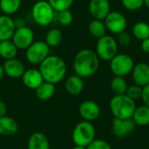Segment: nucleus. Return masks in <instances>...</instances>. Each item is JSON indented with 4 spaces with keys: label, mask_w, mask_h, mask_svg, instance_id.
Wrapping results in <instances>:
<instances>
[{
    "label": "nucleus",
    "mask_w": 149,
    "mask_h": 149,
    "mask_svg": "<svg viewBox=\"0 0 149 149\" xmlns=\"http://www.w3.org/2000/svg\"><path fill=\"white\" fill-rule=\"evenodd\" d=\"M39 72L44 81L52 84L59 83L65 76L67 67L65 60L57 55H49L39 64Z\"/></svg>",
    "instance_id": "nucleus-1"
},
{
    "label": "nucleus",
    "mask_w": 149,
    "mask_h": 149,
    "mask_svg": "<svg viewBox=\"0 0 149 149\" xmlns=\"http://www.w3.org/2000/svg\"><path fill=\"white\" fill-rule=\"evenodd\" d=\"M100 65V58L96 52L90 49L80 50L74 58L73 70L76 75L88 78L96 73Z\"/></svg>",
    "instance_id": "nucleus-2"
},
{
    "label": "nucleus",
    "mask_w": 149,
    "mask_h": 149,
    "mask_svg": "<svg viewBox=\"0 0 149 149\" xmlns=\"http://www.w3.org/2000/svg\"><path fill=\"white\" fill-rule=\"evenodd\" d=\"M110 111L115 119H131L136 109V102L126 94L113 95L111 99Z\"/></svg>",
    "instance_id": "nucleus-3"
},
{
    "label": "nucleus",
    "mask_w": 149,
    "mask_h": 149,
    "mask_svg": "<svg viewBox=\"0 0 149 149\" xmlns=\"http://www.w3.org/2000/svg\"><path fill=\"white\" fill-rule=\"evenodd\" d=\"M95 127L90 121H81L72 131V139L75 146L87 148L95 140Z\"/></svg>",
    "instance_id": "nucleus-4"
},
{
    "label": "nucleus",
    "mask_w": 149,
    "mask_h": 149,
    "mask_svg": "<svg viewBox=\"0 0 149 149\" xmlns=\"http://www.w3.org/2000/svg\"><path fill=\"white\" fill-rule=\"evenodd\" d=\"M55 10L47 0L37 1L31 8V16L34 22L40 26L51 24L54 19Z\"/></svg>",
    "instance_id": "nucleus-5"
},
{
    "label": "nucleus",
    "mask_w": 149,
    "mask_h": 149,
    "mask_svg": "<svg viewBox=\"0 0 149 149\" xmlns=\"http://www.w3.org/2000/svg\"><path fill=\"white\" fill-rule=\"evenodd\" d=\"M134 65L133 58L126 53H118L110 60L111 72L118 77H125L130 74Z\"/></svg>",
    "instance_id": "nucleus-6"
},
{
    "label": "nucleus",
    "mask_w": 149,
    "mask_h": 149,
    "mask_svg": "<svg viewBox=\"0 0 149 149\" xmlns=\"http://www.w3.org/2000/svg\"><path fill=\"white\" fill-rule=\"evenodd\" d=\"M95 52L100 59L110 61L115 55L118 54L117 40L110 35L103 36L97 41Z\"/></svg>",
    "instance_id": "nucleus-7"
},
{
    "label": "nucleus",
    "mask_w": 149,
    "mask_h": 149,
    "mask_svg": "<svg viewBox=\"0 0 149 149\" xmlns=\"http://www.w3.org/2000/svg\"><path fill=\"white\" fill-rule=\"evenodd\" d=\"M50 55V47L45 41H34L26 50L25 58L32 65H39Z\"/></svg>",
    "instance_id": "nucleus-8"
},
{
    "label": "nucleus",
    "mask_w": 149,
    "mask_h": 149,
    "mask_svg": "<svg viewBox=\"0 0 149 149\" xmlns=\"http://www.w3.org/2000/svg\"><path fill=\"white\" fill-rule=\"evenodd\" d=\"M11 41L18 50H26L34 42L33 31L25 25L17 26Z\"/></svg>",
    "instance_id": "nucleus-9"
},
{
    "label": "nucleus",
    "mask_w": 149,
    "mask_h": 149,
    "mask_svg": "<svg viewBox=\"0 0 149 149\" xmlns=\"http://www.w3.org/2000/svg\"><path fill=\"white\" fill-rule=\"evenodd\" d=\"M107 30L113 34H120L126 31L127 23L125 16L119 11H111L104 19Z\"/></svg>",
    "instance_id": "nucleus-10"
},
{
    "label": "nucleus",
    "mask_w": 149,
    "mask_h": 149,
    "mask_svg": "<svg viewBox=\"0 0 149 149\" xmlns=\"http://www.w3.org/2000/svg\"><path fill=\"white\" fill-rule=\"evenodd\" d=\"M136 128L133 119H115L112 122V132L117 138L122 139L130 135Z\"/></svg>",
    "instance_id": "nucleus-11"
},
{
    "label": "nucleus",
    "mask_w": 149,
    "mask_h": 149,
    "mask_svg": "<svg viewBox=\"0 0 149 149\" xmlns=\"http://www.w3.org/2000/svg\"><path fill=\"white\" fill-rule=\"evenodd\" d=\"M88 10L93 19L103 21L111 12V4L109 0H91Z\"/></svg>",
    "instance_id": "nucleus-12"
},
{
    "label": "nucleus",
    "mask_w": 149,
    "mask_h": 149,
    "mask_svg": "<svg viewBox=\"0 0 149 149\" xmlns=\"http://www.w3.org/2000/svg\"><path fill=\"white\" fill-rule=\"evenodd\" d=\"M79 113L84 120L91 122L100 116V107L93 100H86L80 104Z\"/></svg>",
    "instance_id": "nucleus-13"
},
{
    "label": "nucleus",
    "mask_w": 149,
    "mask_h": 149,
    "mask_svg": "<svg viewBox=\"0 0 149 149\" xmlns=\"http://www.w3.org/2000/svg\"><path fill=\"white\" fill-rule=\"evenodd\" d=\"M133 81L135 85L141 87L149 84V65L144 62L134 65V67L131 72Z\"/></svg>",
    "instance_id": "nucleus-14"
},
{
    "label": "nucleus",
    "mask_w": 149,
    "mask_h": 149,
    "mask_svg": "<svg viewBox=\"0 0 149 149\" xmlns=\"http://www.w3.org/2000/svg\"><path fill=\"white\" fill-rule=\"evenodd\" d=\"M16 28V22L10 16L0 15V41L10 40Z\"/></svg>",
    "instance_id": "nucleus-15"
},
{
    "label": "nucleus",
    "mask_w": 149,
    "mask_h": 149,
    "mask_svg": "<svg viewBox=\"0 0 149 149\" xmlns=\"http://www.w3.org/2000/svg\"><path fill=\"white\" fill-rule=\"evenodd\" d=\"M4 73L12 79H18L21 78L25 71L24 65L23 62L17 58H11L7 59L3 65Z\"/></svg>",
    "instance_id": "nucleus-16"
},
{
    "label": "nucleus",
    "mask_w": 149,
    "mask_h": 149,
    "mask_svg": "<svg viewBox=\"0 0 149 149\" xmlns=\"http://www.w3.org/2000/svg\"><path fill=\"white\" fill-rule=\"evenodd\" d=\"M21 78L24 85L31 90H36L44 82V79L39 70L33 68L25 70Z\"/></svg>",
    "instance_id": "nucleus-17"
},
{
    "label": "nucleus",
    "mask_w": 149,
    "mask_h": 149,
    "mask_svg": "<svg viewBox=\"0 0 149 149\" xmlns=\"http://www.w3.org/2000/svg\"><path fill=\"white\" fill-rule=\"evenodd\" d=\"M84 86L85 84L83 79L76 74L68 77L65 84L66 92L72 96H77L80 94L84 89Z\"/></svg>",
    "instance_id": "nucleus-18"
},
{
    "label": "nucleus",
    "mask_w": 149,
    "mask_h": 149,
    "mask_svg": "<svg viewBox=\"0 0 149 149\" xmlns=\"http://www.w3.org/2000/svg\"><path fill=\"white\" fill-rule=\"evenodd\" d=\"M18 130V124L16 120L9 116L0 117V134L3 136L14 135Z\"/></svg>",
    "instance_id": "nucleus-19"
},
{
    "label": "nucleus",
    "mask_w": 149,
    "mask_h": 149,
    "mask_svg": "<svg viewBox=\"0 0 149 149\" xmlns=\"http://www.w3.org/2000/svg\"><path fill=\"white\" fill-rule=\"evenodd\" d=\"M28 149H50L49 140L41 132L33 133L28 140Z\"/></svg>",
    "instance_id": "nucleus-20"
},
{
    "label": "nucleus",
    "mask_w": 149,
    "mask_h": 149,
    "mask_svg": "<svg viewBox=\"0 0 149 149\" xmlns=\"http://www.w3.org/2000/svg\"><path fill=\"white\" fill-rule=\"evenodd\" d=\"M133 120L136 124V126L146 127L149 125V107L146 105H142L137 107L133 117Z\"/></svg>",
    "instance_id": "nucleus-21"
},
{
    "label": "nucleus",
    "mask_w": 149,
    "mask_h": 149,
    "mask_svg": "<svg viewBox=\"0 0 149 149\" xmlns=\"http://www.w3.org/2000/svg\"><path fill=\"white\" fill-rule=\"evenodd\" d=\"M55 85L44 81L35 91H36V96L38 100L42 101L49 100L55 93Z\"/></svg>",
    "instance_id": "nucleus-22"
},
{
    "label": "nucleus",
    "mask_w": 149,
    "mask_h": 149,
    "mask_svg": "<svg viewBox=\"0 0 149 149\" xmlns=\"http://www.w3.org/2000/svg\"><path fill=\"white\" fill-rule=\"evenodd\" d=\"M17 51L18 49L16 47L11 39L0 41V57L5 60L15 58L17 54Z\"/></svg>",
    "instance_id": "nucleus-23"
},
{
    "label": "nucleus",
    "mask_w": 149,
    "mask_h": 149,
    "mask_svg": "<svg viewBox=\"0 0 149 149\" xmlns=\"http://www.w3.org/2000/svg\"><path fill=\"white\" fill-rule=\"evenodd\" d=\"M107 27L105 25L104 21L102 20H97L93 19L92 20L89 24H88V31L91 34V36L96 38H100L103 36L107 35Z\"/></svg>",
    "instance_id": "nucleus-24"
},
{
    "label": "nucleus",
    "mask_w": 149,
    "mask_h": 149,
    "mask_svg": "<svg viewBox=\"0 0 149 149\" xmlns=\"http://www.w3.org/2000/svg\"><path fill=\"white\" fill-rule=\"evenodd\" d=\"M21 3V0H0V10L3 14L11 16L20 9Z\"/></svg>",
    "instance_id": "nucleus-25"
},
{
    "label": "nucleus",
    "mask_w": 149,
    "mask_h": 149,
    "mask_svg": "<svg viewBox=\"0 0 149 149\" xmlns=\"http://www.w3.org/2000/svg\"><path fill=\"white\" fill-rule=\"evenodd\" d=\"M63 40V34L62 31L58 28H52L49 30L45 35V42L47 45L51 47H57L60 45Z\"/></svg>",
    "instance_id": "nucleus-26"
},
{
    "label": "nucleus",
    "mask_w": 149,
    "mask_h": 149,
    "mask_svg": "<svg viewBox=\"0 0 149 149\" xmlns=\"http://www.w3.org/2000/svg\"><path fill=\"white\" fill-rule=\"evenodd\" d=\"M128 85L124 77L114 76L111 81V90L114 95L126 94Z\"/></svg>",
    "instance_id": "nucleus-27"
},
{
    "label": "nucleus",
    "mask_w": 149,
    "mask_h": 149,
    "mask_svg": "<svg viewBox=\"0 0 149 149\" xmlns=\"http://www.w3.org/2000/svg\"><path fill=\"white\" fill-rule=\"evenodd\" d=\"M133 35L139 40H144L149 38V24L146 22H137L132 30Z\"/></svg>",
    "instance_id": "nucleus-28"
},
{
    "label": "nucleus",
    "mask_w": 149,
    "mask_h": 149,
    "mask_svg": "<svg viewBox=\"0 0 149 149\" xmlns=\"http://www.w3.org/2000/svg\"><path fill=\"white\" fill-rule=\"evenodd\" d=\"M47 1L52 5L53 10L57 12L65 10H70L71 6L74 3V0H47Z\"/></svg>",
    "instance_id": "nucleus-29"
},
{
    "label": "nucleus",
    "mask_w": 149,
    "mask_h": 149,
    "mask_svg": "<svg viewBox=\"0 0 149 149\" xmlns=\"http://www.w3.org/2000/svg\"><path fill=\"white\" fill-rule=\"evenodd\" d=\"M142 91H143V87H141V86H140L138 85L134 84V85L128 86L127 93H126V95L127 97H129L131 100L136 101L137 100L141 99V97H142Z\"/></svg>",
    "instance_id": "nucleus-30"
},
{
    "label": "nucleus",
    "mask_w": 149,
    "mask_h": 149,
    "mask_svg": "<svg viewBox=\"0 0 149 149\" xmlns=\"http://www.w3.org/2000/svg\"><path fill=\"white\" fill-rule=\"evenodd\" d=\"M58 20L60 24L67 26L72 23L73 15L70 10H65L58 12Z\"/></svg>",
    "instance_id": "nucleus-31"
},
{
    "label": "nucleus",
    "mask_w": 149,
    "mask_h": 149,
    "mask_svg": "<svg viewBox=\"0 0 149 149\" xmlns=\"http://www.w3.org/2000/svg\"><path fill=\"white\" fill-rule=\"evenodd\" d=\"M121 3L128 10H137L144 5V0H121Z\"/></svg>",
    "instance_id": "nucleus-32"
},
{
    "label": "nucleus",
    "mask_w": 149,
    "mask_h": 149,
    "mask_svg": "<svg viewBox=\"0 0 149 149\" xmlns=\"http://www.w3.org/2000/svg\"><path fill=\"white\" fill-rule=\"evenodd\" d=\"M86 149H113L110 144L100 139H95L87 148Z\"/></svg>",
    "instance_id": "nucleus-33"
},
{
    "label": "nucleus",
    "mask_w": 149,
    "mask_h": 149,
    "mask_svg": "<svg viewBox=\"0 0 149 149\" xmlns=\"http://www.w3.org/2000/svg\"><path fill=\"white\" fill-rule=\"evenodd\" d=\"M117 43H118V45H120L121 46H124V47H127V46L130 45V44H131V37H130V35L126 31H122L121 33L118 34Z\"/></svg>",
    "instance_id": "nucleus-34"
},
{
    "label": "nucleus",
    "mask_w": 149,
    "mask_h": 149,
    "mask_svg": "<svg viewBox=\"0 0 149 149\" xmlns=\"http://www.w3.org/2000/svg\"><path fill=\"white\" fill-rule=\"evenodd\" d=\"M141 100L144 102V105L149 107V84L147 85L146 86L143 87V91H142V97Z\"/></svg>",
    "instance_id": "nucleus-35"
},
{
    "label": "nucleus",
    "mask_w": 149,
    "mask_h": 149,
    "mask_svg": "<svg viewBox=\"0 0 149 149\" xmlns=\"http://www.w3.org/2000/svg\"><path fill=\"white\" fill-rule=\"evenodd\" d=\"M141 50H142L144 52L149 53V38L141 41Z\"/></svg>",
    "instance_id": "nucleus-36"
},
{
    "label": "nucleus",
    "mask_w": 149,
    "mask_h": 149,
    "mask_svg": "<svg viewBox=\"0 0 149 149\" xmlns=\"http://www.w3.org/2000/svg\"><path fill=\"white\" fill-rule=\"evenodd\" d=\"M6 113H7V106L3 100H0V117L5 116Z\"/></svg>",
    "instance_id": "nucleus-37"
},
{
    "label": "nucleus",
    "mask_w": 149,
    "mask_h": 149,
    "mask_svg": "<svg viewBox=\"0 0 149 149\" xmlns=\"http://www.w3.org/2000/svg\"><path fill=\"white\" fill-rule=\"evenodd\" d=\"M4 74H5V73H4L3 67V65H0V79H2V78L3 77Z\"/></svg>",
    "instance_id": "nucleus-38"
},
{
    "label": "nucleus",
    "mask_w": 149,
    "mask_h": 149,
    "mask_svg": "<svg viewBox=\"0 0 149 149\" xmlns=\"http://www.w3.org/2000/svg\"><path fill=\"white\" fill-rule=\"evenodd\" d=\"M144 5L149 9V0H144Z\"/></svg>",
    "instance_id": "nucleus-39"
},
{
    "label": "nucleus",
    "mask_w": 149,
    "mask_h": 149,
    "mask_svg": "<svg viewBox=\"0 0 149 149\" xmlns=\"http://www.w3.org/2000/svg\"><path fill=\"white\" fill-rule=\"evenodd\" d=\"M72 149H86V148H84V147H80V146H75Z\"/></svg>",
    "instance_id": "nucleus-40"
},
{
    "label": "nucleus",
    "mask_w": 149,
    "mask_h": 149,
    "mask_svg": "<svg viewBox=\"0 0 149 149\" xmlns=\"http://www.w3.org/2000/svg\"><path fill=\"white\" fill-rule=\"evenodd\" d=\"M0 149H1V143H0Z\"/></svg>",
    "instance_id": "nucleus-41"
}]
</instances>
